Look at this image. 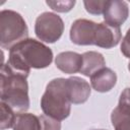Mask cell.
<instances>
[{"mask_svg":"<svg viewBox=\"0 0 130 130\" xmlns=\"http://www.w3.org/2000/svg\"><path fill=\"white\" fill-rule=\"evenodd\" d=\"M128 69H129V71H130V62H129V64H128Z\"/></svg>","mask_w":130,"mask_h":130,"instance_id":"ffe728a7","label":"cell"},{"mask_svg":"<svg viewBox=\"0 0 130 130\" xmlns=\"http://www.w3.org/2000/svg\"><path fill=\"white\" fill-rule=\"evenodd\" d=\"M12 128L13 130H41L40 117L29 113L17 114Z\"/></svg>","mask_w":130,"mask_h":130,"instance_id":"5bb4252c","label":"cell"},{"mask_svg":"<svg viewBox=\"0 0 130 130\" xmlns=\"http://www.w3.org/2000/svg\"><path fill=\"white\" fill-rule=\"evenodd\" d=\"M41 120V130H61L60 121L51 118L46 115L40 116Z\"/></svg>","mask_w":130,"mask_h":130,"instance_id":"ac0fdd59","label":"cell"},{"mask_svg":"<svg viewBox=\"0 0 130 130\" xmlns=\"http://www.w3.org/2000/svg\"><path fill=\"white\" fill-rule=\"evenodd\" d=\"M129 15L128 4L121 0L109 1V4L104 12V20L107 24L120 27L125 22Z\"/></svg>","mask_w":130,"mask_h":130,"instance_id":"9c48e42d","label":"cell"},{"mask_svg":"<svg viewBox=\"0 0 130 130\" xmlns=\"http://www.w3.org/2000/svg\"><path fill=\"white\" fill-rule=\"evenodd\" d=\"M27 75L12 69L7 63L1 67V102L14 112L25 113L29 108Z\"/></svg>","mask_w":130,"mask_h":130,"instance_id":"7a4b0ae2","label":"cell"},{"mask_svg":"<svg viewBox=\"0 0 130 130\" xmlns=\"http://www.w3.org/2000/svg\"><path fill=\"white\" fill-rule=\"evenodd\" d=\"M46 4L57 12H68L75 5L73 0H57V1H46Z\"/></svg>","mask_w":130,"mask_h":130,"instance_id":"e0dca14e","label":"cell"},{"mask_svg":"<svg viewBox=\"0 0 130 130\" xmlns=\"http://www.w3.org/2000/svg\"><path fill=\"white\" fill-rule=\"evenodd\" d=\"M56 67L66 74H73L79 72L82 66V55L66 51L57 55L55 59Z\"/></svg>","mask_w":130,"mask_h":130,"instance_id":"8fae6325","label":"cell"},{"mask_svg":"<svg viewBox=\"0 0 130 130\" xmlns=\"http://www.w3.org/2000/svg\"><path fill=\"white\" fill-rule=\"evenodd\" d=\"M67 84L71 104H83L88 100L91 89L86 80L78 76H71L67 78Z\"/></svg>","mask_w":130,"mask_h":130,"instance_id":"30bf717a","label":"cell"},{"mask_svg":"<svg viewBox=\"0 0 130 130\" xmlns=\"http://www.w3.org/2000/svg\"><path fill=\"white\" fill-rule=\"evenodd\" d=\"M0 108H1L0 129L1 130H5V129L13 127L14 121H15V117H16V115L14 114V111L9 106H7L6 104H4L2 102L0 104Z\"/></svg>","mask_w":130,"mask_h":130,"instance_id":"9a60e30c","label":"cell"},{"mask_svg":"<svg viewBox=\"0 0 130 130\" xmlns=\"http://www.w3.org/2000/svg\"><path fill=\"white\" fill-rule=\"evenodd\" d=\"M121 52L122 54L126 57L130 59V28L127 30L125 37L122 40V44H121Z\"/></svg>","mask_w":130,"mask_h":130,"instance_id":"d6986e66","label":"cell"},{"mask_svg":"<svg viewBox=\"0 0 130 130\" xmlns=\"http://www.w3.org/2000/svg\"><path fill=\"white\" fill-rule=\"evenodd\" d=\"M122 35L120 27L112 26L106 22L98 23L94 38V45L104 49L116 47L121 41Z\"/></svg>","mask_w":130,"mask_h":130,"instance_id":"ba28073f","label":"cell"},{"mask_svg":"<svg viewBox=\"0 0 130 130\" xmlns=\"http://www.w3.org/2000/svg\"><path fill=\"white\" fill-rule=\"evenodd\" d=\"M53 61L52 50L35 39H25L9 50L7 64L28 76L30 69L48 67Z\"/></svg>","mask_w":130,"mask_h":130,"instance_id":"6da1fadb","label":"cell"},{"mask_svg":"<svg viewBox=\"0 0 130 130\" xmlns=\"http://www.w3.org/2000/svg\"><path fill=\"white\" fill-rule=\"evenodd\" d=\"M98 23L88 19H76L70 28V40L75 45H94L95 30Z\"/></svg>","mask_w":130,"mask_h":130,"instance_id":"8992f818","label":"cell"},{"mask_svg":"<svg viewBox=\"0 0 130 130\" xmlns=\"http://www.w3.org/2000/svg\"><path fill=\"white\" fill-rule=\"evenodd\" d=\"M64 31V22L62 18L53 12H44L40 14L35 23V34L39 40L45 43L57 42Z\"/></svg>","mask_w":130,"mask_h":130,"instance_id":"5b68a950","label":"cell"},{"mask_svg":"<svg viewBox=\"0 0 130 130\" xmlns=\"http://www.w3.org/2000/svg\"><path fill=\"white\" fill-rule=\"evenodd\" d=\"M84 7L86 9V11L90 14H94V15H100V14H104L108 4H109V0H95V1H83Z\"/></svg>","mask_w":130,"mask_h":130,"instance_id":"2e32d148","label":"cell"},{"mask_svg":"<svg viewBox=\"0 0 130 130\" xmlns=\"http://www.w3.org/2000/svg\"><path fill=\"white\" fill-rule=\"evenodd\" d=\"M28 28L23 17L16 11L4 9L0 12V45L10 50L13 46L27 39Z\"/></svg>","mask_w":130,"mask_h":130,"instance_id":"277c9868","label":"cell"},{"mask_svg":"<svg viewBox=\"0 0 130 130\" xmlns=\"http://www.w3.org/2000/svg\"><path fill=\"white\" fill-rule=\"evenodd\" d=\"M106 61L104 56L94 51L85 52L82 54V66L80 69V73L84 76L90 77L101 69L105 68Z\"/></svg>","mask_w":130,"mask_h":130,"instance_id":"4fadbf2b","label":"cell"},{"mask_svg":"<svg viewBox=\"0 0 130 130\" xmlns=\"http://www.w3.org/2000/svg\"><path fill=\"white\" fill-rule=\"evenodd\" d=\"M117 82L116 73L110 68H103L92 76H90V84L92 88L99 92L110 91Z\"/></svg>","mask_w":130,"mask_h":130,"instance_id":"7c38bea8","label":"cell"},{"mask_svg":"<svg viewBox=\"0 0 130 130\" xmlns=\"http://www.w3.org/2000/svg\"><path fill=\"white\" fill-rule=\"evenodd\" d=\"M111 121L115 130H130V88H125L118 106L112 111Z\"/></svg>","mask_w":130,"mask_h":130,"instance_id":"52a82bcc","label":"cell"},{"mask_svg":"<svg viewBox=\"0 0 130 130\" xmlns=\"http://www.w3.org/2000/svg\"><path fill=\"white\" fill-rule=\"evenodd\" d=\"M98 130H105V129H98Z\"/></svg>","mask_w":130,"mask_h":130,"instance_id":"44dd1931","label":"cell"},{"mask_svg":"<svg viewBox=\"0 0 130 130\" xmlns=\"http://www.w3.org/2000/svg\"><path fill=\"white\" fill-rule=\"evenodd\" d=\"M41 109L46 116L58 121H62L70 115L71 102L67 79L55 78L48 83L41 99Z\"/></svg>","mask_w":130,"mask_h":130,"instance_id":"3957f363","label":"cell"}]
</instances>
